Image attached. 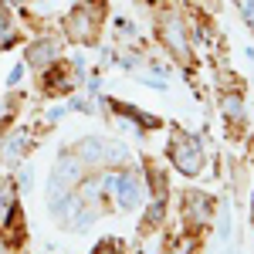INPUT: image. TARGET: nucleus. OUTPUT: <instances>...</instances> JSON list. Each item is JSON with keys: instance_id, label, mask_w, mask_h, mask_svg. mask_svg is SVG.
Wrapping results in <instances>:
<instances>
[{"instance_id": "nucleus-1", "label": "nucleus", "mask_w": 254, "mask_h": 254, "mask_svg": "<svg viewBox=\"0 0 254 254\" xmlns=\"http://www.w3.org/2000/svg\"><path fill=\"white\" fill-rule=\"evenodd\" d=\"M98 20H102V7L98 3H78L68 20H64V31L71 41H81V44H92L98 34Z\"/></svg>"}, {"instance_id": "nucleus-2", "label": "nucleus", "mask_w": 254, "mask_h": 254, "mask_svg": "<svg viewBox=\"0 0 254 254\" xmlns=\"http://www.w3.org/2000/svg\"><path fill=\"white\" fill-rule=\"evenodd\" d=\"M170 156H173V163L180 166V173H187V176H196L203 170V146H200L196 136L176 132L173 146H170Z\"/></svg>"}, {"instance_id": "nucleus-3", "label": "nucleus", "mask_w": 254, "mask_h": 254, "mask_svg": "<svg viewBox=\"0 0 254 254\" xmlns=\"http://www.w3.org/2000/svg\"><path fill=\"white\" fill-rule=\"evenodd\" d=\"M78 156L85 159V163H119V159L129 156V149L119 146V142H105V139H85Z\"/></svg>"}, {"instance_id": "nucleus-4", "label": "nucleus", "mask_w": 254, "mask_h": 254, "mask_svg": "<svg viewBox=\"0 0 254 254\" xmlns=\"http://www.w3.org/2000/svg\"><path fill=\"white\" fill-rule=\"evenodd\" d=\"M159 34H163V41H166V48L173 51L176 58H190V48H187V38H183V24H180V14L176 10H170L166 17L159 20Z\"/></svg>"}, {"instance_id": "nucleus-5", "label": "nucleus", "mask_w": 254, "mask_h": 254, "mask_svg": "<svg viewBox=\"0 0 254 254\" xmlns=\"http://www.w3.org/2000/svg\"><path fill=\"white\" fill-rule=\"evenodd\" d=\"M78 159H71L68 153L58 159V166H55V173H51V180H48V193L51 196H61L71 190V183H78Z\"/></svg>"}, {"instance_id": "nucleus-6", "label": "nucleus", "mask_w": 254, "mask_h": 254, "mask_svg": "<svg viewBox=\"0 0 254 254\" xmlns=\"http://www.w3.org/2000/svg\"><path fill=\"white\" fill-rule=\"evenodd\" d=\"M116 196H119V207L122 210H136L139 207V200H142V183H139V176L136 173H116Z\"/></svg>"}, {"instance_id": "nucleus-7", "label": "nucleus", "mask_w": 254, "mask_h": 254, "mask_svg": "<svg viewBox=\"0 0 254 254\" xmlns=\"http://www.w3.org/2000/svg\"><path fill=\"white\" fill-rule=\"evenodd\" d=\"M58 58V44L51 38H38L27 44V55H24V61L27 64H34V68H48L51 61Z\"/></svg>"}, {"instance_id": "nucleus-8", "label": "nucleus", "mask_w": 254, "mask_h": 254, "mask_svg": "<svg viewBox=\"0 0 254 254\" xmlns=\"http://www.w3.org/2000/svg\"><path fill=\"white\" fill-rule=\"evenodd\" d=\"M27 153V129H20V132H14V136L7 139V149H3V159L7 163H14L17 156H24Z\"/></svg>"}, {"instance_id": "nucleus-9", "label": "nucleus", "mask_w": 254, "mask_h": 254, "mask_svg": "<svg viewBox=\"0 0 254 254\" xmlns=\"http://www.w3.org/2000/svg\"><path fill=\"white\" fill-rule=\"evenodd\" d=\"M14 44V20H10V10L0 3V48H10Z\"/></svg>"}, {"instance_id": "nucleus-10", "label": "nucleus", "mask_w": 254, "mask_h": 254, "mask_svg": "<svg viewBox=\"0 0 254 254\" xmlns=\"http://www.w3.org/2000/svg\"><path fill=\"white\" fill-rule=\"evenodd\" d=\"M210 214V203H207V196H190V217H193V224H203Z\"/></svg>"}, {"instance_id": "nucleus-11", "label": "nucleus", "mask_w": 254, "mask_h": 254, "mask_svg": "<svg viewBox=\"0 0 254 254\" xmlns=\"http://www.w3.org/2000/svg\"><path fill=\"white\" fill-rule=\"evenodd\" d=\"M224 112H227L231 119H241V116H244V105H241V98H237V95H227V98H224Z\"/></svg>"}, {"instance_id": "nucleus-12", "label": "nucleus", "mask_w": 254, "mask_h": 254, "mask_svg": "<svg viewBox=\"0 0 254 254\" xmlns=\"http://www.w3.org/2000/svg\"><path fill=\"white\" fill-rule=\"evenodd\" d=\"M237 7H241V14H244V20L248 24H254V0H234Z\"/></svg>"}, {"instance_id": "nucleus-13", "label": "nucleus", "mask_w": 254, "mask_h": 254, "mask_svg": "<svg viewBox=\"0 0 254 254\" xmlns=\"http://www.w3.org/2000/svg\"><path fill=\"white\" fill-rule=\"evenodd\" d=\"M10 196H14V183H0V210L10 207Z\"/></svg>"}, {"instance_id": "nucleus-14", "label": "nucleus", "mask_w": 254, "mask_h": 254, "mask_svg": "<svg viewBox=\"0 0 254 254\" xmlns=\"http://www.w3.org/2000/svg\"><path fill=\"white\" fill-rule=\"evenodd\" d=\"M20 78H24V68H20V64H17V68H14V71L7 75V85H17Z\"/></svg>"}, {"instance_id": "nucleus-15", "label": "nucleus", "mask_w": 254, "mask_h": 254, "mask_svg": "<svg viewBox=\"0 0 254 254\" xmlns=\"http://www.w3.org/2000/svg\"><path fill=\"white\" fill-rule=\"evenodd\" d=\"M31 183H34V176H31V170H24V173H20V187L31 190Z\"/></svg>"}, {"instance_id": "nucleus-16", "label": "nucleus", "mask_w": 254, "mask_h": 254, "mask_svg": "<svg viewBox=\"0 0 254 254\" xmlns=\"http://www.w3.org/2000/svg\"><path fill=\"white\" fill-rule=\"evenodd\" d=\"M7 3H24V0H7Z\"/></svg>"}, {"instance_id": "nucleus-17", "label": "nucleus", "mask_w": 254, "mask_h": 254, "mask_svg": "<svg viewBox=\"0 0 254 254\" xmlns=\"http://www.w3.org/2000/svg\"><path fill=\"white\" fill-rule=\"evenodd\" d=\"M0 254H7V248H3V244H0Z\"/></svg>"}]
</instances>
